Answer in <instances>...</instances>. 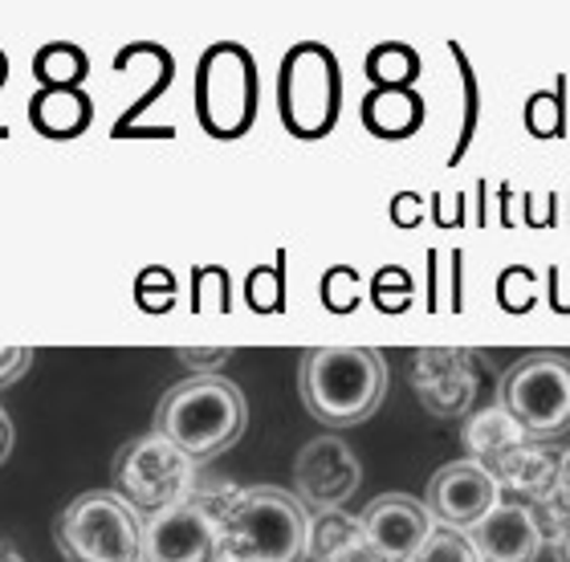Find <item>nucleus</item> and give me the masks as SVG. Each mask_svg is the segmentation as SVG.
Listing matches in <instances>:
<instances>
[{"label": "nucleus", "mask_w": 570, "mask_h": 562, "mask_svg": "<svg viewBox=\"0 0 570 562\" xmlns=\"http://www.w3.org/2000/svg\"><path fill=\"white\" fill-rule=\"evenodd\" d=\"M309 510L282 485L228 493L213 562H306Z\"/></svg>", "instance_id": "nucleus-1"}, {"label": "nucleus", "mask_w": 570, "mask_h": 562, "mask_svg": "<svg viewBox=\"0 0 570 562\" xmlns=\"http://www.w3.org/2000/svg\"><path fill=\"white\" fill-rule=\"evenodd\" d=\"M249 424L245 395L225 375H191V379L167 387L155 407V432L167 444H176L191 465H204L240 441Z\"/></svg>", "instance_id": "nucleus-2"}, {"label": "nucleus", "mask_w": 570, "mask_h": 562, "mask_svg": "<svg viewBox=\"0 0 570 562\" xmlns=\"http://www.w3.org/2000/svg\"><path fill=\"white\" fill-rule=\"evenodd\" d=\"M302 404L326 428H351L375 416L387 395V363L371 347H318L297 372Z\"/></svg>", "instance_id": "nucleus-3"}, {"label": "nucleus", "mask_w": 570, "mask_h": 562, "mask_svg": "<svg viewBox=\"0 0 570 562\" xmlns=\"http://www.w3.org/2000/svg\"><path fill=\"white\" fill-rule=\"evenodd\" d=\"M53 539L66 562H139L142 517L115 490H95L61 510Z\"/></svg>", "instance_id": "nucleus-4"}, {"label": "nucleus", "mask_w": 570, "mask_h": 562, "mask_svg": "<svg viewBox=\"0 0 570 562\" xmlns=\"http://www.w3.org/2000/svg\"><path fill=\"white\" fill-rule=\"evenodd\" d=\"M110 477H115V493L139 517L164 514L196 490V465L176 444H167L159 432L122 444L115 465H110Z\"/></svg>", "instance_id": "nucleus-5"}, {"label": "nucleus", "mask_w": 570, "mask_h": 562, "mask_svg": "<svg viewBox=\"0 0 570 562\" xmlns=\"http://www.w3.org/2000/svg\"><path fill=\"white\" fill-rule=\"evenodd\" d=\"M501 407L530 441H554L570 428V359L567 355H525L501 379Z\"/></svg>", "instance_id": "nucleus-6"}, {"label": "nucleus", "mask_w": 570, "mask_h": 562, "mask_svg": "<svg viewBox=\"0 0 570 562\" xmlns=\"http://www.w3.org/2000/svg\"><path fill=\"white\" fill-rule=\"evenodd\" d=\"M228 493H196L164 514L142 517L139 562H213L216 530H220V510Z\"/></svg>", "instance_id": "nucleus-7"}, {"label": "nucleus", "mask_w": 570, "mask_h": 562, "mask_svg": "<svg viewBox=\"0 0 570 562\" xmlns=\"http://www.w3.org/2000/svg\"><path fill=\"white\" fill-rule=\"evenodd\" d=\"M501 502V490L498 481L489 477L485 469L476 465V461H449L444 469L432 473L428 481V497H424V510L432 514L436 526H449V530H473L481 517Z\"/></svg>", "instance_id": "nucleus-8"}, {"label": "nucleus", "mask_w": 570, "mask_h": 562, "mask_svg": "<svg viewBox=\"0 0 570 562\" xmlns=\"http://www.w3.org/2000/svg\"><path fill=\"white\" fill-rule=\"evenodd\" d=\"M358 456L346 448L338 436H318L309 441L294 461V490L297 502L309 514L318 510H343V502L358 490Z\"/></svg>", "instance_id": "nucleus-9"}, {"label": "nucleus", "mask_w": 570, "mask_h": 562, "mask_svg": "<svg viewBox=\"0 0 570 562\" xmlns=\"http://www.w3.org/2000/svg\"><path fill=\"white\" fill-rule=\"evenodd\" d=\"M285 122L302 135L326 131L338 102V73L322 49L306 46L285 61Z\"/></svg>", "instance_id": "nucleus-10"}, {"label": "nucleus", "mask_w": 570, "mask_h": 562, "mask_svg": "<svg viewBox=\"0 0 570 562\" xmlns=\"http://www.w3.org/2000/svg\"><path fill=\"white\" fill-rule=\"evenodd\" d=\"M363 539L375 546L387 562H407L412 554L424 546V539L432 534V514L424 510V502L407 497V493H383L358 514Z\"/></svg>", "instance_id": "nucleus-11"}, {"label": "nucleus", "mask_w": 570, "mask_h": 562, "mask_svg": "<svg viewBox=\"0 0 570 562\" xmlns=\"http://www.w3.org/2000/svg\"><path fill=\"white\" fill-rule=\"evenodd\" d=\"M464 534H469L481 562H538V554L547 546L534 510L522 502H505V497Z\"/></svg>", "instance_id": "nucleus-12"}, {"label": "nucleus", "mask_w": 570, "mask_h": 562, "mask_svg": "<svg viewBox=\"0 0 570 562\" xmlns=\"http://www.w3.org/2000/svg\"><path fill=\"white\" fill-rule=\"evenodd\" d=\"M204 119L216 131H240L249 119V61L237 49H216L204 61Z\"/></svg>", "instance_id": "nucleus-13"}, {"label": "nucleus", "mask_w": 570, "mask_h": 562, "mask_svg": "<svg viewBox=\"0 0 570 562\" xmlns=\"http://www.w3.org/2000/svg\"><path fill=\"white\" fill-rule=\"evenodd\" d=\"M416 392L436 416H456L473 400V372L461 351H432L416 359Z\"/></svg>", "instance_id": "nucleus-14"}, {"label": "nucleus", "mask_w": 570, "mask_h": 562, "mask_svg": "<svg viewBox=\"0 0 570 562\" xmlns=\"http://www.w3.org/2000/svg\"><path fill=\"white\" fill-rule=\"evenodd\" d=\"M554 473H559V453L542 448L538 441H525L522 448H513L489 477L498 481V490L505 502H522L534 510L550 493V485H554Z\"/></svg>", "instance_id": "nucleus-15"}, {"label": "nucleus", "mask_w": 570, "mask_h": 562, "mask_svg": "<svg viewBox=\"0 0 570 562\" xmlns=\"http://www.w3.org/2000/svg\"><path fill=\"white\" fill-rule=\"evenodd\" d=\"M525 441H530V436H525V432L513 424V416L501 404L485 407V412H476V416L464 424L469 461H476V465L485 469V473H493V469H498L501 461L513 453V448H522Z\"/></svg>", "instance_id": "nucleus-16"}, {"label": "nucleus", "mask_w": 570, "mask_h": 562, "mask_svg": "<svg viewBox=\"0 0 570 562\" xmlns=\"http://www.w3.org/2000/svg\"><path fill=\"white\" fill-rule=\"evenodd\" d=\"M358 534H363V526H358L355 514H346V510H318V514H309L306 559L326 562L338 546H346V542L358 539Z\"/></svg>", "instance_id": "nucleus-17"}, {"label": "nucleus", "mask_w": 570, "mask_h": 562, "mask_svg": "<svg viewBox=\"0 0 570 562\" xmlns=\"http://www.w3.org/2000/svg\"><path fill=\"white\" fill-rule=\"evenodd\" d=\"M534 517H538V530H542V539H554L562 526L570 522V453L559 456V473H554V485L542 502L534 505Z\"/></svg>", "instance_id": "nucleus-18"}, {"label": "nucleus", "mask_w": 570, "mask_h": 562, "mask_svg": "<svg viewBox=\"0 0 570 562\" xmlns=\"http://www.w3.org/2000/svg\"><path fill=\"white\" fill-rule=\"evenodd\" d=\"M407 562H481V559H476L469 534L449 530V526H432V534L424 539V546H420Z\"/></svg>", "instance_id": "nucleus-19"}, {"label": "nucleus", "mask_w": 570, "mask_h": 562, "mask_svg": "<svg viewBox=\"0 0 570 562\" xmlns=\"http://www.w3.org/2000/svg\"><path fill=\"white\" fill-rule=\"evenodd\" d=\"M228 359H233V351H228V347H216V351H196V347H191V351H179V363H184V367H191V372H200V375H216Z\"/></svg>", "instance_id": "nucleus-20"}, {"label": "nucleus", "mask_w": 570, "mask_h": 562, "mask_svg": "<svg viewBox=\"0 0 570 562\" xmlns=\"http://www.w3.org/2000/svg\"><path fill=\"white\" fill-rule=\"evenodd\" d=\"M29 363H33V351L29 347H4L0 351V387H9L17 383L24 372H29Z\"/></svg>", "instance_id": "nucleus-21"}, {"label": "nucleus", "mask_w": 570, "mask_h": 562, "mask_svg": "<svg viewBox=\"0 0 570 562\" xmlns=\"http://www.w3.org/2000/svg\"><path fill=\"white\" fill-rule=\"evenodd\" d=\"M326 562H387V559H383V554L375 551V546H371L363 534H358V539H351L346 546H338V551H334Z\"/></svg>", "instance_id": "nucleus-22"}, {"label": "nucleus", "mask_w": 570, "mask_h": 562, "mask_svg": "<svg viewBox=\"0 0 570 562\" xmlns=\"http://www.w3.org/2000/svg\"><path fill=\"white\" fill-rule=\"evenodd\" d=\"M550 554H554V562H570V522L550 539Z\"/></svg>", "instance_id": "nucleus-23"}, {"label": "nucleus", "mask_w": 570, "mask_h": 562, "mask_svg": "<svg viewBox=\"0 0 570 562\" xmlns=\"http://www.w3.org/2000/svg\"><path fill=\"white\" fill-rule=\"evenodd\" d=\"M9 448H12V424H9V416H4V407H0V461L9 456Z\"/></svg>", "instance_id": "nucleus-24"}, {"label": "nucleus", "mask_w": 570, "mask_h": 562, "mask_svg": "<svg viewBox=\"0 0 570 562\" xmlns=\"http://www.w3.org/2000/svg\"><path fill=\"white\" fill-rule=\"evenodd\" d=\"M0 562H24V559L12 551V546H4V542H0Z\"/></svg>", "instance_id": "nucleus-25"}]
</instances>
